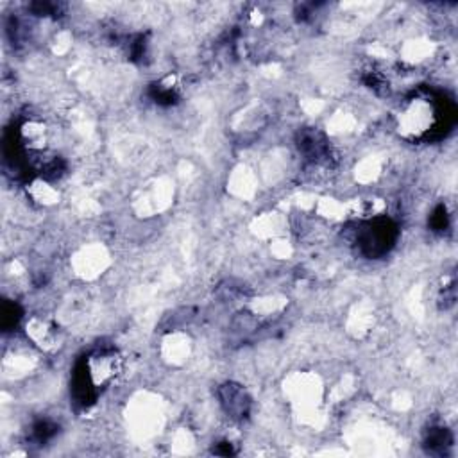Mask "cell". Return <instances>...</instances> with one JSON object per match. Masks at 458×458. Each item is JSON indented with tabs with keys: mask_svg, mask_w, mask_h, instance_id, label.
<instances>
[{
	"mask_svg": "<svg viewBox=\"0 0 458 458\" xmlns=\"http://www.w3.org/2000/svg\"><path fill=\"white\" fill-rule=\"evenodd\" d=\"M224 405H226L227 412H231V414H236L235 417H240L247 412V405H249V401L245 397V392L242 388H238L236 385H227L224 388Z\"/></svg>",
	"mask_w": 458,
	"mask_h": 458,
	"instance_id": "cell-1",
	"label": "cell"
}]
</instances>
